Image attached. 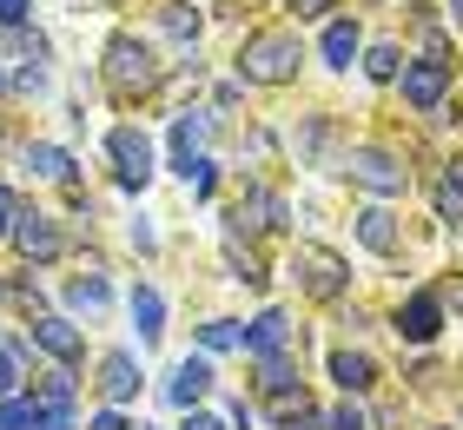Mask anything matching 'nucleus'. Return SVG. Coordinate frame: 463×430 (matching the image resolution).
Masks as SVG:
<instances>
[{
	"instance_id": "1",
	"label": "nucleus",
	"mask_w": 463,
	"mask_h": 430,
	"mask_svg": "<svg viewBox=\"0 0 463 430\" xmlns=\"http://www.w3.org/2000/svg\"><path fill=\"white\" fill-rule=\"evenodd\" d=\"M298 33H285V27H265V33H251L245 47H239V80L251 86H285V80H298Z\"/></svg>"
},
{
	"instance_id": "2",
	"label": "nucleus",
	"mask_w": 463,
	"mask_h": 430,
	"mask_svg": "<svg viewBox=\"0 0 463 430\" xmlns=\"http://www.w3.org/2000/svg\"><path fill=\"white\" fill-rule=\"evenodd\" d=\"M107 86L119 100H139V93L159 86V60H153V47H146L139 33H113L107 40Z\"/></svg>"
},
{
	"instance_id": "3",
	"label": "nucleus",
	"mask_w": 463,
	"mask_h": 430,
	"mask_svg": "<svg viewBox=\"0 0 463 430\" xmlns=\"http://www.w3.org/2000/svg\"><path fill=\"white\" fill-rule=\"evenodd\" d=\"M345 166H351V179L364 186V192H377V199H397V192L411 186V166H397L384 146H351Z\"/></svg>"
},
{
	"instance_id": "4",
	"label": "nucleus",
	"mask_w": 463,
	"mask_h": 430,
	"mask_svg": "<svg viewBox=\"0 0 463 430\" xmlns=\"http://www.w3.org/2000/svg\"><path fill=\"white\" fill-rule=\"evenodd\" d=\"M444 93H450V60H437V53L404 60V100L417 106V113H437Z\"/></svg>"
},
{
	"instance_id": "5",
	"label": "nucleus",
	"mask_w": 463,
	"mask_h": 430,
	"mask_svg": "<svg viewBox=\"0 0 463 430\" xmlns=\"http://www.w3.org/2000/svg\"><path fill=\"white\" fill-rule=\"evenodd\" d=\"M298 285L311 298H338L351 285V265H345L338 252H325V245H298Z\"/></svg>"
},
{
	"instance_id": "6",
	"label": "nucleus",
	"mask_w": 463,
	"mask_h": 430,
	"mask_svg": "<svg viewBox=\"0 0 463 430\" xmlns=\"http://www.w3.org/2000/svg\"><path fill=\"white\" fill-rule=\"evenodd\" d=\"M27 344H40L47 358H60V371H73L80 358H87V338H80V325L73 318H33V331H27Z\"/></svg>"
},
{
	"instance_id": "7",
	"label": "nucleus",
	"mask_w": 463,
	"mask_h": 430,
	"mask_svg": "<svg viewBox=\"0 0 463 430\" xmlns=\"http://www.w3.org/2000/svg\"><path fill=\"white\" fill-rule=\"evenodd\" d=\"M113 159H119V186L126 192H139L146 179H153V139L139 133V126H113Z\"/></svg>"
},
{
	"instance_id": "8",
	"label": "nucleus",
	"mask_w": 463,
	"mask_h": 430,
	"mask_svg": "<svg viewBox=\"0 0 463 430\" xmlns=\"http://www.w3.org/2000/svg\"><path fill=\"white\" fill-rule=\"evenodd\" d=\"M437 325H444V298H437V291H417L411 305L397 311V338H404V344H430Z\"/></svg>"
},
{
	"instance_id": "9",
	"label": "nucleus",
	"mask_w": 463,
	"mask_h": 430,
	"mask_svg": "<svg viewBox=\"0 0 463 430\" xmlns=\"http://www.w3.org/2000/svg\"><path fill=\"white\" fill-rule=\"evenodd\" d=\"M205 391H213V364H205V358H179L173 377H165V397H173L179 411H199Z\"/></svg>"
},
{
	"instance_id": "10",
	"label": "nucleus",
	"mask_w": 463,
	"mask_h": 430,
	"mask_svg": "<svg viewBox=\"0 0 463 430\" xmlns=\"http://www.w3.org/2000/svg\"><path fill=\"white\" fill-rule=\"evenodd\" d=\"M7 239H14L20 252H27V258H40V265H47V258H60V232H53V219H47V212H20Z\"/></svg>"
},
{
	"instance_id": "11",
	"label": "nucleus",
	"mask_w": 463,
	"mask_h": 430,
	"mask_svg": "<svg viewBox=\"0 0 463 430\" xmlns=\"http://www.w3.org/2000/svg\"><path fill=\"white\" fill-rule=\"evenodd\" d=\"M99 397H107L113 411L139 397V364H133V351H113L107 364H99Z\"/></svg>"
},
{
	"instance_id": "12",
	"label": "nucleus",
	"mask_w": 463,
	"mask_h": 430,
	"mask_svg": "<svg viewBox=\"0 0 463 430\" xmlns=\"http://www.w3.org/2000/svg\"><path fill=\"white\" fill-rule=\"evenodd\" d=\"M245 351H251V358H285V351H291V318H285V311H265L259 325L245 331Z\"/></svg>"
},
{
	"instance_id": "13",
	"label": "nucleus",
	"mask_w": 463,
	"mask_h": 430,
	"mask_svg": "<svg viewBox=\"0 0 463 430\" xmlns=\"http://www.w3.org/2000/svg\"><path fill=\"white\" fill-rule=\"evenodd\" d=\"M205 133H213V113H179L173 119V166H179V179H185V166L199 159Z\"/></svg>"
},
{
	"instance_id": "14",
	"label": "nucleus",
	"mask_w": 463,
	"mask_h": 430,
	"mask_svg": "<svg viewBox=\"0 0 463 430\" xmlns=\"http://www.w3.org/2000/svg\"><path fill=\"white\" fill-rule=\"evenodd\" d=\"M27 351H33L27 338H7V344H0V404L27 391Z\"/></svg>"
},
{
	"instance_id": "15",
	"label": "nucleus",
	"mask_w": 463,
	"mask_h": 430,
	"mask_svg": "<svg viewBox=\"0 0 463 430\" xmlns=\"http://www.w3.org/2000/svg\"><path fill=\"white\" fill-rule=\"evenodd\" d=\"M357 239H364V252H377V258H391V252H397V219H391L384 205L357 212Z\"/></svg>"
},
{
	"instance_id": "16",
	"label": "nucleus",
	"mask_w": 463,
	"mask_h": 430,
	"mask_svg": "<svg viewBox=\"0 0 463 430\" xmlns=\"http://www.w3.org/2000/svg\"><path fill=\"white\" fill-rule=\"evenodd\" d=\"M437 219L463 225V159H444V172H437Z\"/></svg>"
},
{
	"instance_id": "17",
	"label": "nucleus",
	"mask_w": 463,
	"mask_h": 430,
	"mask_svg": "<svg viewBox=\"0 0 463 430\" xmlns=\"http://www.w3.org/2000/svg\"><path fill=\"white\" fill-rule=\"evenodd\" d=\"M133 331H139V344H159V331H165V298L153 285L133 291Z\"/></svg>"
},
{
	"instance_id": "18",
	"label": "nucleus",
	"mask_w": 463,
	"mask_h": 430,
	"mask_svg": "<svg viewBox=\"0 0 463 430\" xmlns=\"http://www.w3.org/2000/svg\"><path fill=\"white\" fill-rule=\"evenodd\" d=\"M331 377H338L345 391H371V384H377V364H371L364 351H331Z\"/></svg>"
},
{
	"instance_id": "19",
	"label": "nucleus",
	"mask_w": 463,
	"mask_h": 430,
	"mask_svg": "<svg viewBox=\"0 0 463 430\" xmlns=\"http://www.w3.org/2000/svg\"><path fill=\"white\" fill-rule=\"evenodd\" d=\"M27 166H33V179H53V186L73 179V153H60V146H27Z\"/></svg>"
},
{
	"instance_id": "20",
	"label": "nucleus",
	"mask_w": 463,
	"mask_h": 430,
	"mask_svg": "<svg viewBox=\"0 0 463 430\" xmlns=\"http://www.w3.org/2000/svg\"><path fill=\"white\" fill-rule=\"evenodd\" d=\"M357 60V27L351 20H325V67H351Z\"/></svg>"
},
{
	"instance_id": "21",
	"label": "nucleus",
	"mask_w": 463,
	"mask_h": 430,
	"mask_svg": "<svg viewBox=\"0 0 463 430\" xmlns=\"http://www.w3.org/2000/svg\"><path fill=\"white\" fill-rule=\"evenodd\" d=\"M107 278H73V285H67V305L73 311H87V318H99V311H107Z\"/></svg>"
},
{
	"instance_id": "22",
	"label": "nucleus",
	"mask_w": 463,
	"mask_h": 430,
	"mask_svg": "<svg viewBox=\"0 0 463 430\" xmlns=\"http://www.w3.org/2000/svg\"><path fill=\"white\" fill-rule=\"evenodd\" d=\"M199 344H205V351H245V325H232V318H205Z\"/></svg>"
},
{
	"instance_id": "23",
	"label": "nucleus",
	"mask_w": 463,
	"mask_h": 430,
	"mask_svg": "<svg viewBox=\"0 0 463 430\" xmlns=\"http://www.w3.org/2000/svg\"><path fill=\"white\" fill-rule=\"evenodd\" d=\"M159 27L173 40H199V7H185V0H165L159 7Z\"/></svg>"
},
{
	"instance_id": "24",
	"label": "nucleus",
	"mask_w": 463,
	"mask_h": 430,
	"mask_svg": "<svg viewBox=\"0 0 463 430\" xmlns=\"http://www.w3.org/2000/svg\"><path fill=\"white\" fill-rule=\"evenodd\" d=\"M364 73H371V80H397V73H404V53H397L391 40H377V47L364 53Z\"/></svg>"
},
{
	"instance_id": "25",
	"label": "nucleus",
	"mask_w": 463,
	"mask_h": 430,
	"mask_svg": "<svg viewBox=\"0 0 463 430\" xmlns=\"http://www.w3.org/2000/svg\"><path fill=\"white\" fill-rule=\"evenodd\" d=\"M0 430H40V411H33V397H27V391L0 404Z\"/></svg>"
},
{
	"instance_id": "26",
	"label": "nucleus",
	"mask_w": 463,
	"mask_h": 430,
	"mask_svg": "<svg viewBox=\"0 0 463 430\" xmlns=\"http://www.w3.org/2000/svg\"><path fill=\"white\" fill-rule=\"evenodd\" d=\"M285 7H291V14H298V20H325L331 7H338V0H285Z\"/></svg>"
},
{
	"instance_id": "27",
	"label": "nucleus",
	"mask_w": 463,
	"mask_h": 430,
	"mask_svg": "<svg viewBox=\"0 0 463 430\" xmlns=\"http://www.w3.org/2000/svg\"><path fill=\"white\" fill-rule=\"evenodd\" d=\"M14 219H20V199H14L7 186H0V239H7V232H14Z\"/></svg>"
},
{
	"instance_id": "28",
	"label": "nucleus",
	"mask_w": 463,
	"mask_h": 430,
	"mask_svg": "<svg viewBox=\"0 0 463 430\" xmlns=\"http://www.w3.org/2000/svg\"><path fill=\"white\" fill-rule=\"evenodd\" d=\"M325 424H331V430H371V424H364V411H351V404H345V411H331Z\"/></svg>"
},
{
	"instance_id": "29",
	"label": "nucleus",
	"mask_w": 463,
	"mask_h": 430,
	"mask_svg": "<svg viewBox=\"0 0 463 430\" xmlns=\"http://www.w3.org/2000/svg\"><path fill=\"white\" fill-rule=\"evenodd\" d=\"M27 20V0H0V27H20Z\"/></svg>"
},
{
	"instance_id": "30",
	"label": "nucleus",
	"mask_w": 463,
	"mask_h": 430,
	"mask_svg": "<svg viewBox=\"0 0 463 430\" xmlns=\"http://www.w3.org/2000/svg\"><path fill=\"white\" fill-rule=\"evenodd\" d=\"M87 430H133V424H126V417H119V411H113V404H107V411H99V417H93V424H87Z\"/></svg>"
},
{
	"instance_id": "31",
	"label": "nucleus",
	"mask_w": 463,
	"mask_h": 430,
	"mask_svg": "<svg viewBox=\"0 0 463 430\" xmlns=\"http://www.w3.org/2000/svg\"><path fill=\"white\" fill-rule=\"evenodd\" d=\"M179 430H225V417H205V411H185Z\"/></svg>"
},
{
	"instance_id": "32",
	"label": "nucleus",
	"mask_w": 463,
	"mask_h": 430,
	"mask_svg": "<svg viewBox=\"0 0 463 430\" xmlns=\"http://www.w3.org/2000/svg\"><path fill=\"white\" fill-rule=\"evenodd\" d=\"M457 318H463V278H457Z\"/></svg>"
},
{
	"instance_id": "33",
	"label": "nucleus",
	"mask_w": 463,
	"mask_h": 430,
	"mask_svg": "<svg viewBox=\"0 0 463 430\" xmlns=\"http://www.w3.org/2000/svg\"><path fill=\"white\" fill-rule=\"evenodd\" d=\"M450 20H463V0H450Z\"/></svg>"
},
{
	"instance_id": "34",
	"label": "nucleus",
	"mask_w": 463,
	"mask_h": 430,
	"mask_svg": "<svg viewBox=\"0 0 463 430\" xmlns=\"http://www.w3.org/2000/svg\"><path fill=\"white\" fill-rule=\"evenodd\" d=\"M139 430H146V424H139Z\"/></svg>"
}]
</instances>
